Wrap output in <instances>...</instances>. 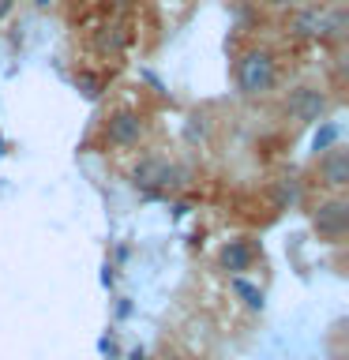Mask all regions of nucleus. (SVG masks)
<instances>
[{"instance_id":"4468645a","label":"nucleus","mask_w":349,"mask_h":360,"mask_svg":"<svg viewBox=\"0 0 349 360\" xmlns=\"http://www.w3.org/2000/svg\"><path fill=\"white\" fill-rule=\"evenodd\" d=\"M267 4H274V8H300V0H267Z\"/></svg>"},{"instance_id":"9b49d317","label":"nucleus","mask_w":349,"mask_h":360,"mask_svg":"<svg viewBox=\"0 0 349 360\" xmlns=\"http://www.w3.org/2000/svg\"><path fill=\"white\" fill-rule=\"evenodd\" d=\"M113 34H101V38H98V45H101V49H113V53H120L124 49V34H120V27H109Z\"/></svg>"},{"instance_id":"6e6552de","label":"nucleus","mask_w":349,"mask_h":360,"mask_svg":"<svg viewBox=\"0 0 349 360\" xmlns=\"http://www.w3.org/2000/svg\"><path fill=\"white\" fill-rule=\"evenodd\" d=\"M218 263H222L225 270H233V274H241V270H252V263H255V248L248 244V240H229V244L222 248Z\"/></svg>"},{"instance_id":"1a4fd4ad","label":"nucleus","mask_w":349,"mask_h":360,"mask_svg":"<svg viewBox=\"0 0 349 360\" xmlns=\"http://www.w3.org/2000/svg\"><path fill=\"white\" fill-rule=\"evenodd\" d=\"M229 285H233V292H236V297H241V300H244L252 311H259V308H263V292H259L255 285H248L244 278H233Z\"/></svg>"},{"instance_id":"f8f14e48","label":"nucleus","mask_w":349,"mask_h":360,"mask_svg":"<svg viewBox=\"0 0 349 360\" xmlns=\"http://www.w3.org/2000/svg\"><path fill=\"white\" fill-rule=\"evenodd\" d=\"M75 83H79V90H83L87 98H98L101 94V83H98L94 75H75Z\"/></svg>"},{"instance_id":"f257e3e1","label":"nucleus","mask_w":349,"mask_h":360,"mask_svg":"<svg viewBox=\"0 0 349 360\" xmlns=\"http://www.w3.org/2000/svg\"><path fill=\"white\" fill-rule=\"evenodd\" d=\"M233 79L241 98H267L278 83V60L270 49H248L236 56L233 64Z\"/></svg>"},{"instance_id":"2eb2a0df","label":"nucleus","mask_w":349,"mask_h":360,"mask_svg":"<svg viewBox=\"0 0 349 360\" xmlns=\"http://www.w3.org/2000/svg\"><path fill=\"white\" fill-rule=\"evenodd\" d=\"M165 360H188V356H165Z\"/></svg>"},{"instance_id":"ddd939ff","label":"nucleus","mask_w":349,"mask_h":360,"mask_svg":"<svg viewBox=\"0 0 349 360\" xmlns=\"http://www.w3.org/2000/svg\"><path fill=\"white\" fill-rule=\"evenodd\" d=\"M15 4H19V0H0V22H4L11 11H15Z\"/></svg>"},{"instance_id":"20e7f679","label":"nucleus","mask_w":349,"mask_h":360,"mask_svg":"<svg viewBox=\"0 0 349 360\" xmlns=\"http://www.w3.org/2000/svg\"><path fill=\"white\" fill-rule=\"evenodd\" d=\"M326 109H331V98H326L323 86H312V83H300L289 90L286 98V112L297 124H319L326 117Z\"/></svg>"},{"instance_id":"0eeeda50","label":"nucleus","mask_w":349,"mask_h":360,"mask_svg":"<svg viewBox=\"0 0 349 360\" xmlns=\"http://www.w3.org/2000/svg\"><path fill=\"white\" fill-rule=\"evenodd\" d=\"M315 176H319V184L331 191V195H342L349 188V150L342 143H334L331 150H323L319 165H315Z\"/></svg>"},{"instance_id":"7ed1b4c3","label":"nucleus","mask_w":349,"mask_h":360,"mask_svg":"<svg viewBox=\"0 0 349 360\" xmlns=\"http://www.w3.org/2000/svg\"><path fill=\"white\" fill-rule=\"evenodd\" d=\"M312 229L323 240H342L349 233V199L345 195H326L312 207Z\"/></svg>"},{"instance_id":"39448f33","label":"nucleus","mask_w":349,"mask_h":360,"mask_svg":"<svg viewBox=\"0 0 349 360\" xmlns=\"http://www.w3.org/2000/svg\"><path fill=\"white\" fill-rule=\"evenodd\" d=\"M109 146H117V150H128V146H139V139L146 135V120L139 117L135 109H117L106 117V128H101Z\"/></svg>"},{"instance_id":"423d86ee","label":"nucleus","mask_w":349,"mask_h":360,"mask_svg":"<svg viewBox=\"0 0 349 360\" xmlns=\"http://www.w3.org/2000/svg\"><path fill=\"white\" fill-rule=\"evenodd\" d=\"M177 176H184V173H180L173 162H165L162 154H146V158H139V162H135V169H132V184H135V188H146V191L173 188V184H180Z\"/></svg>"},{"instance_id":"9d476101","label":"nucleus","mask_w":349,"mask_h":360,"mask_svg":"<svg viewBox=\"0 0 349 360\" xmlns=\"http://www.w3.org/2000/svg\"><path fill=\"white\" fill-rule=\"evenodd\" d=\"M338 139V124H323L319 131H315V150H331Z\"/></svg>"},{"instance_id":"f03ea898","label":"nucleus","mask_w":349,"mask_h":360,"mask_svg":"<svg viewBox=\"0 0 349 360\" xmlns=\"http://www.w3.org/2000/svg\"><path fill=\"white\" fill-rule=\"evenodd\" d=\"M286 30L293 38H312V41H334V38H345V11L342 8H319V4H308V8H293V15L286 22Z\"/></svg>"}]
</instances>
